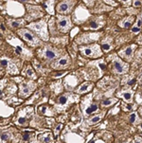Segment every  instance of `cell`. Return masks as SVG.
Here are the masks:
<instances>
[{
  "instance_id": "cell-17",
  "label": "cell",
  "mask_w": 142,
  "mask_h": 143,
  "mask_svg": "<svg viewBox=\"0 0 142 143\" xmlns=\"http://www.w3.org/2000/svg\"><path fill=\"white\" fill-rule=\"evenodd\" d=\"M101 47L105 50V51H108L110 48H111V46H110L109 44H106V43H103V44L101 45Z\"/></svg>"
},
{
  "instance_id": "cell-18",
  "label": "cell",
  "mask_w": 142,
  "mask_h": 143,
  "mask_svg": "<svg viewBox=\"0 0 142 143\" xmlns=\"http://www.w3.org/2000/svg\"><path fill=\"white\" fill-rule=\"evenodd\" d=\"M19 24H20V22H18V21H11V27H12V28H17V27L20 26Z\"/></svg>"
},
{
  "instance_id": "cell-16",
  "label": "cell",
  "mask_w": 142,
  "mask_h": 143,
  "mask_svg": "<svg viewBox=\"0 0 142 143\" xmlns=\"http://www.w3.org/2000/svg\"><path fill=\"white\" fill-rule=\"evenodd\" d=\"M123 98L126 99V100H130L132 98V93H130V92L124 93V94H123Z\"/></svg>"
},
{
  "instance_id": "cell-34",
  "label": "cell",
  "mask_w": 142,
  "mask_h": 143,
  "mask_svg": "<svg viewBox=\"0 0 142 143\" xmlns=\"http://www.w3.org/2000/svg\"><path fill=\"white\" fill-rule=\"evenodd\" d=\"M135 83V80H132V81L129 82V84H132V83Z\"/></svg>"
},
{
  "instance_id": "cell-5",
  "label": "cell",
  "mask_w": 142,
  "mask_h": 143,
  "mask_svg": "<svg viewBox=\"0 0 142 143\" xmlns=\"http://www.w3.org/2000/svg\"><path fill=\"white\" fill-rule=\"evenodd\" d=\"M95 46H82V52L88 57H91V56H94V48Z\"/></svg>"
},
{
  "instance_id": "cell-7",
  "label": "cell",
  "mask_w": 142,
  "mask_h": 143,
  "mask_svg": "<svg viewBox=\"0 0 142 143\" xmlns=\"http://www.w3.org/2000/svg\"><path fill=\"white\" fill-rule=\"evenodd\" d=\"M91 83H83L82 85V87L79 89V93H82V92H86V91H88L90 88H91Z\"/></svg>"
},
{
  "instance_id": "cell-31",
  "label": "cell",
  "mask_w": 142,
  "mask_h": 143,
  "mask_svg": "<svg viewBox=\"0 0 142 143\" xmlns=\"http://www.w3.org/2000/svg\"><path fill=\"white\" fill-rule=\"evenodd\" d=\"M61 128H62V125L60 124V125L58 126V128H56V134H58V133H59V131H60V129H61Z\"/></svg>"
},
{
  "instance_id": "cell-10",
  "label": "cell",
  "mask_w": 142,
  "mask_h": 143,
  "mask_svg": "<svg viewBox=\"0 0 142 143\" xmlns=\"http://www.w3.org/2000/svg\"><path fill=\"white\" fill-rule=\"evenodd\" d=\"M100 120H101V115H98L97 117H94L93 119H91V120H89V124H95V123L98 122Z\"/></svg>"
},
{
  "instance_id": "cell-13",
  "label": "cell",
  "mask_w": 142,
  "mask_h": 143,
  "mask_svg": "<svg viewBox=\"0 0 142 143\" xmlns=\"http://www.w3.org/2000/svg\"><path fill=\"white\" fill-rule=\"evenodd\" d=\"M27 75L30 76V77L35 78V74H34V72H33L32 69H31L30 67H28V69H27Z\"/></svg>"
},
{
  "instance_id": "cell-8",
  "label": "cell",
  "mask_w": 142,
  "mask_h": 143,
  "mask_svg": "<svg viewBox=\"0 0 142 143\" xmlns=\"http://www.w3.org/2000/svg\"><path fill=\"white\" fill-rule=\"evenodd\" d=\"M45 57H46L47 59H49V60H52V59H54L55 57H57V54H56V52H54L53 50L47 49V50L45 51Z\"/></svg>"
},
{
  "instance_id": "cell-21",
  "label": "cell",
  "mask_w": 142,
  "mask_h": 143,
  "mask_svg": "<svg viewBox=\"0 0 142 143\" xmlns=\"http://www.w3.org/2000/svg\"><path fill=\"white\" fill-rule=\"evenodd\" d=\"M23 138H24V140H29V138H30V132H25L24 133Z\"/></svg>"
},
{
  "instance_id": "cell-24",
  "label": "cell",
  "mask_w": 142,
  "mask_h": 143,
  "mask_svg": "<svg viewBox=\"0 0 142 143\" xmlns=\"http://www.w3.org/2000/svg\"><path fill=\"white\" fill-rule=\"evenodd\" d=\"M90 27H91L92 29H98V25L97 24V23H95V22H91V23H90Z\"/></svg>"
},
{
  "instance_id": "cell-3",
  "label": "cell",
  "mask_w": 142,
  "mask_h": 143,
  "mask_svg": "<svg viewBox=\"0 0 142 143\" xmlns=\"http://www.w3.org/2000/svg\"><path fill=\"white\" fill-rule=\"evenodd\" d=\"M59 29L62 30L63 31H66L69 29V19L65 16H61V18L58 21Z\"/></svg>"
},
{
  "instance_id": "cell-27",
  "label": "cell",
  "mask_w": 142,
  "mask_h": 143,
  "mask_svg": "<svg viewBox=\"0 0 142 143\" xmlns=\"http://www.w3.org/2000/svg\"><path fill=\"white\" fill-rule=\"evenodd\" d=\"M139 30H140V29H139L138 27H135V28H133V32L136 33V32H138Z\"/></svg>"
},
{
  "instance_id": "cell-9",
  "label": "cell",
  "mask_w": 142,
  "mask_h": 143,
  "mask_svg": "<svg viewBox=\"0 0 142 143\" xmlns=\"http://www.w3.org/2000/svg\"><path fill=\"white\" fill-rule=\"evenodd\" d=\"M116 102V99H105L101 102V106H109V105H112Z\"/></svg>"
},
{
  "instance_id": "cell-28",
  "label": "cell",
  "mask_w": 142,
  "mask_h": 143,
  "mask_svg": "<svg viewBox=\"0 0 142 143\" xmlns=\"http://www.w3.org/2000/svg\"><path fill=\"white\" fill-rule=\"evenodd\" d=\"M99 67H100V69H101V70H104V69L106 68V66H105L104 64H101V63H99Z\"/></svg>"
},
{
  "instance_id": "cell-2",
  "label": "cell",
  "mask_w": 142,
  "mask_h": 143,
  "mask_svg": "<svg viewBox=\"0 0 142 143\" xmlns=\"http://www.w3.org/2000/svg\"><path fill=\"white\" fill-rule=\"evenodd\" d=\"M20 33V35L22 36L23 38L25 39V40H27L28 42H36L37 41V39L35 38V36L33 35L32 33L30 32V31H29V30H20L19 31Z\"/></svg>"
},
{
  "instance_id": "cell-37",
  "label": "cell",
  "mask_w": 142,
  "mask_h": 143,
  "mask_svg": "<svg viewBox=\"0 0 142 143\" xmlns=\"http://www.w3.org/2000/svg\"><path fill=\"white\" fill-rule=\"evenodd\" d=\"M135 143H140L139 141H135Z\"/></svg>"
},
{
  "instance_id": "cell-36",
  "label": "cell",
  "mask_w": 142,
  "mask_h": 143,
  "mask_svg": "<svg viewBox=\"0 0 142 143\" xmlns=\"http://www.w3.org/2000/svg\"><path fill=\"white\" fill-rule=\"evenodd\" d=\"M90 143H95V140H92V141H90Z\"/></svg>"
},
{
  "instance_id": "cell-23",
  "label": "cell",
  "mask_w": 142,
  "mask_h": 143,
  "mask_svg": "<svg viewBox=\"0 0 142 143\" xmlns=\"http://www.w3.org/2000/svg\"><path fill=\"white\" fill-rule=\"evenodd\" d=\"M122 27H123V28H125V29H129V28L131 27V21L125 22L124 23V25H122Z\"/></svg>"
},
{
  "instance_id": "cell-20",
  "label": "cell",
  "mask_w": 142,
  "mask_h": 143,
  "mask_svg": "<svg viewBox=\"0 0 142 143\" xmlns=\"http://www.w3.org/2000/svg\"><path fill=\"white\" fill-rule=\"evenodd\" d=\"M66 64H67V60L65 59V58H64V59H61V60L59 61V65H60V66H66Z\"/></svg>"
},
{
  "instance_id": "cell-6",
  "label": "cell",
  "mask_w": 142,
  "mask_h": 143,
  "mask_svg": "<svg viewBox=\"0 0 142 143\" xmlns=\"http://www.w3.org/2000/svg\"><path fill=\"white\" fill-rule=\"evenodd\" d=\"M98 109V106H97V104H91L90 106H88L87 108L85 109L84 111V113H85V115H90V114H92L93 112H95V111Z\"/></svg>"
},
{
  "instance_id": "cell-26",
  "label": "cell",
  "mask_w": 142,
  "mask_h": 143,
  "mask_svg": "<svg viewBox=\"0 0 142 143\" xmlns=\"http://www.w3.org/2000/svg\"><path fill=\"white\" fill-rule=\"evenodd\" d=\"M8 65V61L7 60H5V59H2L1 60V66H7Z\"/></svg>"
},
{
  "instance_id": "cell-32",
  "label": "cell",
  "mask_w": 142,
  "mask_h": 143,
  "mask_svg": "<svg viewBox=\"0 0 142 143\" xmlns=\"http://www.w3.org/2000/svg\"><path fill=\"white\" fill-rule=\"evenodd\" d=\"M1 30L2 31H5V26H4V24H1Z\"/></svg>"
},
{
  "instance_id": "cell-14",
  "label": "cell",
  "mask_w": 142,
  "mask_h": 143,
  "mask_svg": "<svg viewBox=\"0 0 142 143\" xmlns=\"http://www.w3.org/2000/svg\"><path fill=\"white\" fill-rule=\"evenodd\" d=\"M8 137H9V135L8 134H6V133H2L1 134V141L2 142H5L8 139Z\"/></svg>"
},
{
  "instance_id": "cell-33",
  "label": "cell",
  "mask_w": 142,
  "mask_h": 143,
  "mask_svg": "<svg viewBox=\"0 0 142 143\" xmlns=\"http://www.w3.org/2000/svg\"><path fill=\"white\" fill-rule=\"evenodd\" d=\"M64 74V72H60V73H57L56 74V77H60V76H62Z\"/></svg>"
},
{
  "instance_id": "cell-15",
  "label": "cell",
  "mask_w": 142,
  "mask_h": 143,
  "mask_svg": "<svg viewBox=\"0 0 142 143\" xmlns=\"http://www.w3.org/2000/svg\"><path fill=\"white\" fill-rule=\"evenodd\" d=\"M17 122H18V124H20V125H24V124H26V123H27V119H25V118L21 117V118H19V119H18Z\"/></svg>"
},
{
  "instance_id": "cell-30",
  "label": "cell",
  "mask_w": 142,
  "mask_h": 143,
  "mask_svg": "<svg viewBox=\"0 0 142 143\" xmlns=\"http://www.w3.org/2000/svg\"><path fill=\"white\" fill-rule=\"evenodd\" d=\"M141 25H142V20H140V19H139V20L137 21V25H136V26H137L138 28H140V26H141Z\"/></svg>"
},
{
  "instance_id": "cell-25",
  "label": "cell",
  "mask_w": 142,
  "mask_h": 143,
  "mask_svg": "<svg viewBox=\"0 0 142 143\" xmlns=\"http://www.w3.org/2000/svg\"><path fill=\"white\" fill-rule=\"evenodd\" d=\"M141 1H138V0H136V1H134V6L135 7H140L141 6Z\"/></svg>"
},
{
  "instance_id": "cell-19",
  "label": "cell",
  "mask_w": 142,
  "mask_h": 143,
  "mask_svg": "<svg viewBox=\"0 0 142 143\" xmlns=\"http://www.w3.org/2000/svg\"><path fill=\"white\" fill-rule=\"evenodd\" d=\"M29 92H30V90H29V88L27 86V84H24V85H23L22 93H24V94H28Z\"/></svg>"
},
{
  "instance_id": "cell-22",
  "label": "cell",
  "mask_w": 142,
  "mask_h": 143,
  "mask_svg": "<svg viewBox=\"0 0 142 143\" xmlns=\"http://www.w3.org/2000/svg\"><path fill=\"white\" fill-rule=\"evenodd\" d=\"M135 118H136V115L135 114H132L131 116H130V122L134 123L135 121Z\"/></svg>"
},
{
  "instance_id": "cell-4",
  "label": "cell",
  "mask_w": 142,
  "mask_h": 143,
  "mask_svg": "<svg viewBox=\"0 0 142 143\" xmlns=\"http://www.w3.org/2000/svg\"><path fill=\"white\" fill-rule=\"evenodd\" d=\"M114 66H115V68L116 70L119 72V73H124L126 70H125V67L122 65V63L120 62L119 59H117L115 62H114Z\"/></svg>"
},
{
  "instance_id": "cell-1",
  "label": "cell",
  "mask_w": 142,
  "mask_h": 143,
  "mask_svg": "<svg viewBox=\"0 0 142 143\" xmlns=\"http://www.w3.org/2000/svg\"><path fill=\"white\" fill-rule=\"evenodd\" d=\"M74 5V1H66V2H61L58 7H57V11L61 13H65L69 11L70 7Z\"/></svg>"
},
{
  "instance_id": "cell-35",
  "label": "cell",
  "mask_w": 142,
  "mask_h": 143,
  "mask_svg": "<svg viewBox=\"0 0 142 143\" xmlns=\"http://www.w3.org/2000/svg\"><path fill=\"white\" fill-rule=\"evenodd\" d=\"M139 128H140V129H141V130H142V123H141V124H140V125H139Z\"/></svg>"
},
{
  "instance_id": "cell-12",
  "label": "cell",
  "mask_w": 142,
  "mask_h": 143,
  "mask_svg": "<svg viewBox=\"0 0 142 143\" xmlns=\"http://www.w3.org/2000/svg\"><path fill=\"white\" fill-rule=\"evenodd\" d=\"M66 101H67V97L66 96H61L59 99H58V102L60 104H65Z\"/></svg>"
},
{
  "instance_id": "cell-29",
  "label": "cell",
  "mask_w": 142,
  "mask_h": 143,
  "mask_svg": "<svg viewBox=\"0 0 142 143\" xmlns=\"http://www.w3.org/2000/svg\"><path fill=\"white\" fill-rule=\"evenodd\" d=\"M16 52H17V53L22 52V48H21L20 46H17V47H16Z\"/></svg>"
},
{
  "instance_id": "cell-11",
  "label": "cell",
  "mask_w": 142,
  "mask_h": 143,
  "mask_svg": "<svg viewBox=\"0 0 142 143\" xmlns=\"http://www.w3.org/2000/svg\"><path fill=\"white\" fill-rule=\"evenodd\" d=\"M133 50H134V48H132V46H129V47H127L126 48V50L123 52V56H127V57H130V56L133 54Z\"/></svg>"
}]
</instances>
